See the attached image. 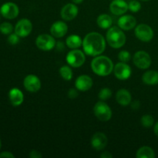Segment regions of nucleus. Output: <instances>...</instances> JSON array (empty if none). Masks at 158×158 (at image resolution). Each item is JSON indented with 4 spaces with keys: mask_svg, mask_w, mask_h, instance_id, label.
I'll use <instances>...</instances> for the list:
<instances>
[{
    "mask_svg": "<svg viewBox=\"0 0 158 158\" xmlns=\"http://www.w3.org/2000/svg\"><path fill=\"white\" fill-rule=\"evenodd\" d=\"M83 47L85 53L88 56H97L101 54L106 48V41L101 34L89 32L83 40Z\"/></svg>",
    "mask_w": 158,
    "mask_h": 158,
    "instance_id": "1",
    "label": "nucleus"
},
{
    "mask_svg": "<svg viewBox=\"0 0 158 158\" xmlns=\"http://www.w3.org/2000/svg\"><path fill=\"white\" fill-rule=\"evenodd\" d=\"M91 68L97 75L105 77L111 73L114 69V63L112 60L105 56H100L93 60Z\"/></svg>",
    "mask_w": 158,
    "mask_h": 158,
    "instance_id": "2",
    "label": "nucleus"
},
{
    "mask_svg": "<svg viewBox=\"0 0 158 158\" xmlns=\"http://www.w3.org/2000/svg\"><path fill=\"white\" fill-rule=\"evenodd\" d=\"M106 41L111 47L119 49L126 43V36L121 29L118 27H111L106 32Z\"/></svg>",
    "mask_w": 158,
    "mask_h": 158,
    "instance_id": "3",
    "label": "nucleus"
},
{
    "mask_svg": "<svg viewBox=\"0 0 158 158\" xmlns=\"http://www.w3.org/2000/svg\"><path fill=\"white\" fill-rule=\"evenodd\" d=\"M94 114L101 121H108L112 117L110 107L104 102H97L94 108Z\"/></svg>",
    "mask_w": 158,
    "mask_h": 158,
    "instance_id": "4",
    "label": "nucleus"
},
{
    "mask_svg": "<svg viewBox=\"0 0 158 158\" xmlns=\"http://www.w3.org/2000/svg\"><path fill=\"white\" fill-rule=\"evenodd\" d=\"M35 44L37 47L41 50L49 51L53 49L56 45V42L52 35L48 34H41L37 37Z\"/></svg>",
    "mask_w": 158,
    "mask_h": 158,
    "instance_id": "5",
    "label": "nucleus"
},
{
    "mask_svg": "<svg viewBox=\"0 0 158 158\" xmlns=\"http://www.w3.org/2000/svg\"><path fill=\"white\" fill-rule=\"evenodd\" d=\"M66 62L73 67H80L85 62L84 53L79 49H74L66 56Z\"/></svg>",
    "mask_w": 158,
    "mask_h": 158,
    "instance_id": "6",
    "label": "nucleus"
},
{
    "mask_svg": "<svg viewBox=\"0 0 158 158\" xmlns=\"http://www.w3.org/2000/svg\"><path fill=\"white\" fill-rule=\"evenodd\" d=\"M134 63L140 69H148L151 64V56L145 51H138L134 56Z\"/></svg>",
    "mask_w": 158,
    "mask_h": 158,
    "instance_id": "7",
    "label": "nucleus"
},
{
    "mask_svg": "<svg viewBox=\"0 0 158 158\" xmlns=\"http://www.w3.org/2000/svg\"><path fill=\"white\" fill-rule=\"evenodd\" d=\"M135 35L141 41L150 42L154 37V31L148 25L140 24L136 27Z\"/></svg>",
    "mask_w": 158,
    "mask_h": 158,
    "instance_id": "8",
    "label": "nucleus"
},
{
    "mask_svg": "<svg viewBox=\"0 0 158 158\" xmlns=\"http://www.w3.org/2000/svg\"><path fill=\"white\" fill-rule=\"evenodd\" d=\"M0 13L4 18L9 19H13L18 16L19 13V7L13 2H6L0 8Z\"/></svg>",
    "mask_w": 158,
    "mask_h": 158,
    "instance_id": "9",
    "label": "nucleus"
},
{
    "mask_svg": "<svg viewBox=\"0 0 158 158\" xmlns=\"http://www.w3.org/2000/svg\"><path fill=\"white\" fill-rule=\"evenodd\" d=\"M32 29V23L27 19H20L15 25V32L19 37H26L30 34Z\"/></svg>",
    "mask_w": 158,
    "mask_h": 158,
    "instance_id": "10",
    "label": "nucleus"
},
{
    "mask_svg": "<svg viewBox=\"0 0 158 158\" xmlns=\"http://www.w3.org/2000/svg\"><path fill=\"white\" fill-rule=\"evenodd\" d=\"M114 75L120 80H125L130 78L131 75V68L126 63H118L114 67Z\"/></svg>",
    "mask_w": 158,
    "mask_h": 158,
    "instance_id": "11",
    "label": "nucleus"
},
{
    "mask_svg": "<svg viewBox=\"0 0 158 158\" xmlns=\"http://www.w3.org/2000/svg\"><path fill=\"white\" fill-rule=\"evenodd\" d=\"M23 84H24L25 88L27 89L28 91L32 93L37 92L41 88V82L40 80L38 78V77L35 75H28L26 77L23 81Z\"/></svg>",
    "mask_w": 158,
    "mask_h": 158,
    "instance_id": "12",
    "label": "nucleus"
},
{
    "mask_svg": "<svg viewBox=\"0 0 158 158\" xmlns=\"http://www.w3.org/2000/svg\"><path fill=\"white\" fill-rule=\"evenodd\" d=\"M107 137L106 134L101 132H97L94 134L91 139V145L97 151H101L106 148L107 144Z\"/></svg>",
    "mask_w": 158,
    "mask_h": 158,
    "instance_id": "13",
    "label": "nucleus"
},
{
    "mask_svg": "<svg viewBox=\"0 0 158 158\" xmlns=\"http://www.w3.org/2000/svg\"><path fill=\"white\" fill-rule=\"evenodd\" d=\"M78 14V8L73 3H68L61 10V16L66 21L73 20Z\"/></svg>",
    "mask_w": 158,
    "mask_h": 158,
    "instance_id": "14",
    "label": "nucleus"
},
{
    "mask_svg": "<svg viewBox=\"0 0 158 158\" xmlns=\"http://www.w3.org/2000/svg\"><path fill=\"white\" fill-rule=\"evenodd\" d=\"M128 4L124 0H114L110 3V10L114 15H120L128 10Z\"/></svg>",
    "mask_w": 158,
    "mask_h": 158,
    "instance_id": "15",
    "label": "nucleus"
},
{
    "mask_svg": "<svg viewBox=\"0 0 158 158\" xmlns=\"http://www.w3.org/2000/svg\"><path fill=\"white\" fill-rule=\"evenodd\" d=\"M68 31V26L65 23L62 21H57L52 25L50 32L52 36L56 38H61L64 36Z\"/></svg>",
    "mask_w": 158,
    "mask_h": 158,
    "instance_id": "16",
    "label": "nucleus"
},
{
    "mask_svg": "<svg viewBox=\"0 0 158 158\" xmlns=\"http://www.w3.org/2000/svg\"><path fill=\"white\" fill-rule=\"evenodd\" d=\"M137 20L131 15H123L118 19V26L123 30H130L135 27Z\"/></svg>",
    "mask_w": 158,
    "mask_h": 158,
    "instance_id": "17",
    "label": "nucleus"
},
{
    "mask_svg": "<svg viewBox=\"0 0 158 158\" xmlns=\"http://www.w3.org/2000/svg\"><path fill=\"white\" fill-rule=\"evenodd\" d=\"M75 85L78 90L87 91L92 87L93 80L89 76L82 75L77 79Z\"/></svg>",
    "mask_w": 158,
    "mask_h": 158,
    "instance_id": "18",
    "label": "nucleus"
},
{
    "mask_svg": "<svg viewBox=\"0 0 158 158\" xmlns=\"http://www.w3.org/2000/svg\"><path fill=\"white\" fill-rule=\"evenodd\" d=\"M9 98L12 106H18L23 103L24 96L23 92L18 88H12L9 93Z\"/></svg>",
    "mask_w": 158,
    "mask_h": 158,
    "instance_id": "19",
    "label": "nucleus"
},
{
    "mask_svg": "<svg viewBox=\"0 0 158 158\" xmlns=\"http://www.w3.org/2000/svg\"><path fill=\"white\" fill-rule=\"evenodd\" d=\"M116 100L121 106H127L131 103V93L125 89H120L116 94Z\"/></svg>",
    "mask_w": 158,
    "mask_h": 158,
    "instance_id": "20",
    "label": "nucleus"
},
{
    "mask_svg": "<svg viewBox=\"0 0 158 158\" xmlns=\"http://www.w3.org/2000/svg\"><path fill=\"white\" fill-rule=\"evenodd\" d=\"M142 80L145 84L151 85V86L158 84V71L149 70L144 73Z\"/></svg>",
    "mask_w": 158,
    "mask_h": 158,
    "instance_id": "21",
    "label": "nucleus"
},
{
    "mask_svg": "<svg viewBox=\"0 0 158 158\" xmlns=\"http://www.w3.org/2000/svg\"><path fill=\"white\" fill-rule=\"evenodd\" d=\"M97 25L101 29H109L112 25V19L107 14H101L97 19Z\"/></svg>",
    "mask_w": 158,
    "mask_h": 158,
    "instance_id": "22",
    "label": "nucleus"
},
{
    "mask_svg": "<svg viewBox=\"0 0 158 158\" xmlns=\"http://www.w3.org/2000/svg\"><path fill=\"white\" fill-rule=\"evenodd\" d=\"M66 45L70 49H77L83 45V40L79 35H71L66 39Z\"/></svg>",
    "mask_w": 158,
    "mask_h": 158,
    "instance_id": "23",
    "label": "nucleus"
},
{
    "mask_svg": "<svg viewBox=\"0 0 158 158\" xmlns=\"http://www.w3.org/2000/svg\"><path fill=\"white\" fill-rule=\"evenodd\" d=\"M137 158H154L155 154L152 148L150 147L144 146L140 148L137 152Z\"/></svg>",
    "mask_w": 158,
    "mask_h": 158,
    "instance_id": "24",
    "label": "nucleus"
},
{
    "mask_svg": "<svg viewBox=\"0 0 158 158\" xmlns=\"http://www.w3.org/2000/svg\"><path fill=\"white\" fill-rule=\"evenodd\" d=\"M60 73L65 80H70L73 77V72L70 67L68 66H63L60 69Z\"/></svg>",
    "mask_w": 158,
    "mask_h": 158,
    "instance_id": "25",
    "label": "nucleus"
},
{
    "mask_svg": "<svg viewBox=\"0 0 158 158\" xmlns=\"http://www.w3.org/2000/svg\"><path fill=\"white\" fill-rule=\"evenodd\" d=\"M140 122H141V124L143 125L144 127L146 128H150L154 125V117L151 115L149 114H145L140 119Z\"/></svg>",
    "mask_w": 158,
    "mask_h": 158,
    "instance_id": "26",
    "label": "nucleus"
},
{
    "mask_svg": "<svg viewBox=\"0 0 158 158\" xmlns=\"http://www.w3.org/2000/svg\"><path fill=\"white\" fill-rule=\"evenodd\" d=\"M13 26L9 23H2L0 25V32L4 35H9L12 33Z\"/></svg>",
    "mask_w": 158,
    "mask_h": 158,
    "instance_id": "27",
    "label": "nucleus"
},
{
    "mask_svg": "<svg viewBox=\"0 0 158 158\" xmlns=\"http://www.w3.org/2000/svg\"><path fill=\"white\" fill-rule=\"evenodd\" d=\"M112 96V92L109 88H103L99 93V98L102 100H106L110 98Z\"/></svg>",
    "mask_w": 158,
    "mask_h": 158,
    "instance_id": "28",
    "label": "nucleus"
},
{
    "mask_svg": "<svg viewBox=\"0 0 158 158\" xmlns=\"http://www.w3.org/2000/svg\"><path fill=\"white\" fill-rule=\"evenodd\" d=\"M128 8L133 12H137L141 9V5L137 0H132L128 3Z\"/></svg>",
    "mask_w": 158,
    "mask_h": 158,
    "instance_id": "29",
    "label": "nucleus"
},
{
    "mask_svg": "<svg viewBox=\"0 0 158 158\" xmlns=\"http://www.w3.org/2000/svg\"><path fill=\"white\" fill-rule=\"evenodd\" d=\"M119 60L123 63H127L131 60V54L127 50H123L119 53Z\"/></svg>",
    "mask_w": 158,
    "mask_h": 158,
    "instance_id": "30",
    "label": "nucleus"
},
{
    "mask_svg": "<svg viewBox=\"0 0 158 158\" xmlns=\"http://www.w3.org/2000/svg\"><path fill=\"white\" fill-rule=\"evenodd\" d=\"M8 41L11 45H15L19 41V36L16 33H11L8 38Z\"/></svg>",
    "mask_w": 158,
    "mask_h": 158,
    "instance_id": "31",
    "label": "nucleus"
},
{
    "mask_svg": "<svg viewBox=\"0 0 158 158\" xmlns=\"http://www.w3.org/2000/svg\"><path fill=\"white\" fill-rule=\"evenodd\" d=\"M42 154L41 153L39 152L38 151H35V150H32V151L29 154V157L31 158H40L42 157Z\"/></svg>",
    "mask_w": 158,
    "mask_h": 158,
    "instance_id": "32",
    "label": "nucleus"
},
{
    "mask_svg": "<svg viewBox=\"0 0 158 158\" xmlns=\"http://www.w3.org/2000/svg\"><path fill=\"white\" fill-rule=\"evenodd\" d=\"M68 96H69V98L74 99L78 96V93L75 89H70L68 92Z\"/></svg>",
    "mask_w": 158,
    "mask_h": 158,
    "instance_id": "33",
    "label": "nucleus"
},
{
    "mask_svg": "<svg viewBox=\"0 0 158 158\" xmlns=\"http://www.w3.org/2000/svg\"><path fill=\"white\" fill-rule=\"evenodd\" d=\"M1 157H11V158H14L15 156L10 152H8V151H4V152L1 153L0 154V158Z\"/></svg>",
    "mask_w": 158,
    "mask_h": 158,
    "instance_id": "34",
    "label": "nucleus"
},
{
    "mask_svg": "<svg viewBox=\"0 0 158 158\" xmlns=\"http://www.w3.org/2000/svg\"><path fill=\"white\" fill-rule=\"evenodd\" d=\"M140 102L138 101V100H136V101L133 102L132 104H131V107L133 108L134 110H137L139 109V107H140Z\"/></svg>",
    "mask_w": 158,
    "mask_h": 158,
    "instance_id": "35",
    "label": "nucleus"
},
{
    "mask_svg": "<svg viewBox=\"0 0 158 158\" xmlns=\"http://www.w3.org/2000/svg\"><path fill=\"white\" fill-rule=\"evenodd\" d=\"M100 157L102 158H111L113 157V155L110 154V153L108 152V151H105V152H103V154L100 155Z\"/></svg>",
    "mask_w": 158,
    "mask_h": 158,
    "instance_id": "36",
    "label": "nucleus"
},
{
    "mask_svg": "<svg viewBox=\"0 0 158 158\" xmlns=\"http://www.w3.org/2000/svg\"><path fill=\"white\" fill-rule=\"evenodd\" d=\"M154 133H155L156 136H157V137H158V122L157 123H156L155 126H154Z\"/></svg>",
    "mask_w": 158,
    "mask_h": 158,
    "instance_id": "37",
    "label": "nucleus"
},
{
    "mask_svg": "<svg viewBox=\"0 0 158 158\" xmlns=\"http://www.w3.org/2000/svg\"><path fill=\"white\" fill-rule=\"evenodd\" d=\"M73 2L75 3V4H80V3L83 2V0H72Z\"/></svg>",
    "mask_w": 158,
    "mask_h": 158,
    "instance_id": "38",
    "label": "nucleus"
},
{
    "mask_svg": "<svg viewBox=\"0 0 158 158\" xmlns=\"http://www.w3.org/2000/svg\"><path fill=\"white\" fill-rule=\"evenodd\" d=\"M1 146H2V142H1V140H0V148H1Z\"/></svg>",
    "mask_w": 158,
    "mask_h": 158,
    "instance_id": "39",
    "label": "nucleus"
},
{
    "mask_svg": "<svg viewBox=\"0 0 158 158\" xmlns=\"http://www.w3.org/2000/svg\"><path fill=\"white\" fill-rule=\"evenodd\" d=\"M141 1H143V2H147V1H150V0H141Z\"/></svg>",
    "mask_w": 158,
    "mask_h": 158,
    "instance_id": "40",
    "label": "nucleus"
}]
</instances>
